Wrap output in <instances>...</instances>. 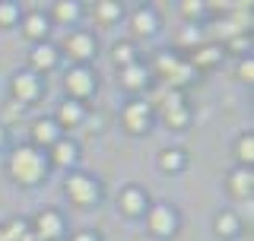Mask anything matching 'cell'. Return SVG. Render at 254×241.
Instances as JSON below:
<instances>
[{
	"label": "cell",
	"instance_id": "1",
	"mask_svg": "<svg viewBox=\"0 0 254 241\" xmlns=\"http://www.w3.org/2000/svg\"><path fill=\"white\" fill-rule=\"evenodd\" d=\"M10 175L19 184H35L45 175V159L35 149H16L10 159Z\"/></svg>",
	"mask_w": 254,
	"mask_h": 241
},
{
	"label": "cell",
	"instance_id": "2",
	"mask_svg": "<svg viewBox=\"0 0 254 241\" xmlns=\"http://www.w3.org/2000/svg\"><path fill=\"white\" fill-rule=\"evenodd\" d=\"M67 194L70 200H76V203H95L99 200V184L92 178H86V175H73V178L67 181Z\"/></svg>",
	"mask_w": 254,
	"mask_h": 241
},
{
	"label": "cell",
	"instance_id": "3",
	"mask_svg": "<svg viewBox=\"0 0 254 241\" xmlns=\"http://www.w3.org/2000/svg\"><path fill=\"white\" fill-rule=\"evenodd\" d=\"M124 127L130 133H140L149 127V105L146 102H130V105L124 108Z\"/></svg>",
	"mask_w": 254,
	"mask_h": 241
},
{
	"label": "cell",
	"instance_id": "4",
	"mask_svg": "<svg viewBox=\"0 0 254 241\" xmlns=\"http://www.w3.org/2000/svg\"><path fill=\"white\" fill-rule=\"evenodd\" d=\"M58 235H61V216L54 213V210L38 213L35 216V238L51 241V238H58Z\"/></svg>",
	"mask_w": 254,
	"mask_h": 241
},
{
	"label": "cell",
	"instance_id": "5",
	"mask_svg": "<svg viewBox=\"0 0 254 241\" xmlns=\"http://www.w3.org/2000/svg\"><path fill=\"white\" fill-rule=\"evenodd\" d=\"M67 51H70V58H76V60L92 58V51H95L92 35H89V32H73V35L67 38Z\"/></svg>",
	"mask_w": 254,
	"mask_h": 241
},
{
	"label": "cell",
	"instance_id": "6",
	"mask_svg": "<svg viewBox=\"0 0 254 241\" xmlns=\"http://www.w3.org/2000/svg\"><path fill=\"white\" fill-rule=\"evenodd\" d=\"M175 226H178V219H175V213L169 206H156V210L149 213V229H153L156 235H172Z\"/></svg>",
	"mask_w": 254,
	"mask_h": 241
},
{
	"label": "cell",
	"instance_id": "7",
	"mask_svg": "<svg viewBox=\"0 0 254 241\" xmlns=\"http://www.w3.org/2000/svg\"><path fill=\"white\" fill-rule=\"evenodd\" d=\"M67 92L76 95V99L89 95L92 92V73H89V70H83V67L70 70V73H67Z\"/></svg>",
	"mask_w": 254,
	"mask_h": 241
},
{
	"label": "cell",
	"instance_id": "8",
	"mask_svg": "<svg viewBox=\"0 0 254 241\" xmlns=\"http://www.w3.org/2000/svg\"><path fill=\"white\" fill-rule=\"evenodd\" d=\"M13 95H16V102H32L38 95V79H35V73H16V79H13Z\"/></svg>",
	"mask_w": 254,
	"mask_h": 241
},
{
	"label": "cell",
	"instance_id": "9",
	"mask_svg": "<svg viewBox=\"0 0 254 241\" xmlns=\"http://www.w3.org/2000/svg\"><path fill=\"white\" fill-rule=\"evenodd\" d=\"M32 140L35 143H58V127H54V120H35V124H32Z\"/></svg>",
	"mask_w": 254,
	"mask_h": 241
},
{
	"label": "cell",
	"instance_id": "10",
	"mask_svg": "<svg viewBox=\"0 0 254 241\" xmlns=\"http://www.w3.org/2000/svg\"><path fill=\"white\" fill-rule=\"evenodd\" d=\"M156 26H159V19H156L153 10H137L133 13V32H137V35H153Z\"/></svg>",
	"mask_w": 254,
	"mask_h": 241
},
{
	"label": "cell",
	"instance_id": "11",
	"mask_svg": "<svg viewBox=\"0 0 254 241\" xmlns=\"http://www.w3.org/2000/svg\"><path fill=\"white\" fill-rule=\"evenodd\" d=\"M54 63H58V51H54L51 45H38L35 51H32V67H38V70H51Z\"/></svg>",
	"mask_w": 254,
	"mask_h": 241
},
{
	"label": "cell",
	"instance_id": "12",
	"mask_svg": "<svg viewBox=\"0 0 254 241\" xmlns=\"http://www.w3.org/2000/svg\"><path fill=\"white\" fill-rule=\"evenodd\" d=\"M118 203H121V210L127 213V216H137V213H143V206H146V200H143V194L140 190H124L121 194V200H118Z\"/></svg>",
	"mask_w": 254,
	"mask_h": 241
},
{
	"label": "cell",
	"instance_id": "13",
	"mask_svg": "<svg viewBox=\"0 0 254 241\" xmlns=\"http://www.w3.org/2000/svg\"><path fill=\"white\" fill-rule=\"evenodd\" d=\"M229 184H232V194H238V197H248V194H251V184H254V178H251V172H248V168H238V172H232Z\"/></svg>",
	"mask_w": 254,
	"mask_h": 241
},
{
	"label": "cell",
	"instance_id": "14",
	"mask_svg": "<svg viewBox=\"0 0 254 241\" xmlns=\"http://www.w3.org/2000/svg\"><path fill=\"white\" fill-rule=\"evenodd\" d=\"M121 83L127 89H140V86H146V70L137 67V63H130V67L121 70Z\"/></svg>",
	"mask_w": 254,
	"mask_h": 241
},
{
	"label": "cell",
	"instance_id": "15",
	"mask_svg": "<svg viewBox=\"0 0 254 241\" xmlns=\"http://www.w3.org/2000/svg\"><path fill=\"white\" fill-rule=\"evenodd\" d=\"M54 162H58V165L76 162V146L70 140H58V143H54Z\"/></svg>",
	"mask_w": 254,
	"mask_h": 241
},
{
	"label": "cell",
	"instance_id": "16",
	"mask_svg": "<svg viewBox=\"0 0 254 241\" xmlns=\"http://www.w3.org/2000/svg\"><path fill=\"white\" fill-rule=\"evenodd\" d=\"M159 165H162L165 172H178V168L185 165V152L181 149H162L159 152Z\"/></svg>",
	"mask_w": 254,
	"mask_h": 241
},
{
	"label": "cell",
	"instance_id": "17",
	"mask_svg": "<svg viewBox=\"0 0 254 241\" xmlns=\"http://www.w3.org/2000/svg\"><path fill=\"white\" fill-rule=\"evenodd\" d=\"M219 58H222L219 48H216V45H206V48H200V51L194 54V63H197V67H213Z\"/></svg>",
	"mask_w": 254,
	"mask_h": 241
},
{
	"label": "cell",
	"instance_id": "18",
	"mask_svg": "<svg viewBox=\"0 0 254 241\" xmlns=\"http://www.w3.org/2000/svg\"><path fill=\"white\" fill-rule=\"evenodd\" d=\"M58 118H61V124H79V120H83V108H79L76 102H64Z\"/></svg>",
	"mask_w": 254,
	"mask_h": 241
},
{
	"label": "cell",
	"instance_id": "19",
	"mask_svg": "<svg viewBox=\"0 0 254 241\" xmlns=\"http://www.w3.org/2000/svg\"><path fill=\"white\" fill-rule=\"evenodd\" d=\"M216 232H219L222 238H232L235 232H238V219H235L232 213H219L216 216Z\"/></svg>",
	"mask_w": 254,
	"mask_h": 241
},
{
	"label": "cell",
	"instance_id": "20",
	"mask_svg": "<svg viewBox=\"0 0 254 241\" xmlns=\"http://www.w3.org/2000/svg\"><path fill=\"white\" fill-rule=\"evenodd\" d=\"M45 32H48L45 16H42V13H32L29 19H26V35H29V38H42Z\"/></svg>",
	"mask_w": 254,
	"mask_h": 241
},
{
	"label": "cell",
	"instance_id": "21",
	"mask_svg": "<svg viewBox=\"0 0 254 241\" xmlns=\"http://www.w3.org/2000/svg\"><path fill=\"white\" fill-rule=\"evenodd\" d=\"M111 58H115V63H121V67H130L133 63V48L127 42H118L115 48H111Z\"/></svg>",
	"mask_w": 254,
	"mask_h": 241
},
{
	"label": "cell",
	"instance_id": "22",
	"mask_svg": "<svg viewBox=\"0 0 254 241\" xmlns=\"http://www.w3.org/2000/svg\"><path fill=\"white\" fill-rule=\"evenodd\" d=\"M238 159H242L245 165H251V159H254V136L251 133H245L242 140H238Z\"/></svg>",
	"mask_w": 254,
	"mask_h": 241
},
{
	"label": "cell",
	"instance_id": "23",
	"mask_svg": "<svg viewBox=\"0 0 254 241\" xmlns=\"http://www.w3.org/2000/svg\"><path fill=\"white\" fill-rule=\"evenodd\" d=\"M95 13H99L105 22H111V19H118V16H121V6L111 3V0H102V3H95Z\"/></svg>",
	"mask_w": 254,
	"mask_h": 241
},
{
	"label": "cell",
	"instance_id": "24",
	"mask_svg": "<svg viewBox=\"0 0 254 241\" xmlns=\"http://www.w3.org/2000/svg\"><path fill=\"white\" fill-rule=\"evenodd\" d=\"M188 108H172V111H165V124L169 127H175V130H178V127H185L188 124Z\"/></svg>",
	"mask_w": 254,
	"mask_h": 241
},
{
	"label": "cell",
	"instance_id": "25",
	"mask_svg": "<svg viewBox=\"0 0 254 241\" xmlns=\"http://www.w3.org/2000/svg\"><path fill=\"white\" fill-rule=\"evenodd\" d=\"M19 19V6L16 3H0V26H10Z\"/></svg>",
	"mask_w": 254,
	"mask_h": 241
},
{
	"label": "cell",
	"instance_id": "26",
	"mask_svg": "<svg viewBox=\"0 0 254 241\" xmlns=\"http://www.w3.org/2000/svg\"><path fill=\"white\" fill-rule=\"evenodd\" d=\"M3 232H6V241H22V238H26V222H22V219H13L10 229H3Z\"/></svg>",
	"mask_w": 254,
	"mask_h": 241
},
{
	"label": "cell",
	"instance_id": "27",
	"mask_svg": "<svg viewBox=\"0 0 254 241\" xmlns=\"http://www.w3.org/2000/svg\"><path fill=\"white\" fill-rule=\"evenodd\" d=\"M54 16H58V19H76L79 16V3H58V10H54Z\"/></svg>",
	"mask_w": 254,
	"mask_h": 241
},
{
	"label": "cell",
	"instance_id": "28",
	"mask_svg": "<svg viewBox=\"0 0 254 241\" xmlns=\"http://www.w3.org/2000/svg\"><path fill=\"white\" fill-rule=\"evenodd\" d=\"M238 76H242L245 83H251V76H254V63H251V58L242 60V67H238Z\"/></svg>",
	"mask_w": 254,
	"mask_h": 241
},
{
	"label": "cell",
	"instance_id": "29",
	"mask_svg": "<svg viewBox=\"0 0 254 241\" xmlns=\"http://www.w3.org/2000/svg\"><path fill=\"white\" fill-rule=\"evenodd\" d=\"M181 6H185V13H188V16H194V13H200V10H203V3H194V0H185Z\"/></svg>",
	"mask_w": 254,
	"mask_h": 241
},
{
	"label": "cell",
	"instance_id": "30",
	"mask_svg": "<svg viewBox=\"0 0 254 241\" xmlns=\"http://www.w3.org/2000/svg\"><path fill=\"white\" fill-rule=\"evenodd\" d=\"M73 241H99V238H95V235H92V232H79V235H76Z\"/></svg>",
	"mask_w": 254,
	"mask_h": 241
},
{
	"label": "cell",
	"instance_id": "31",
	"mask_svg": "<svg viewBox=\"0 0 254 241\" xmlns=\"http://www.w3.org/2000/svg\"><path fill=\"white\" fill-rule=\"evenodd\" d=\"M22 241H42V238H35V235H26V238H22Z\"/></svg>",
	"mask_w": 254,
	"mask_h": 241
},
{
	"label": "cell",
	"instance_id": "32",
	"mask_svg": "<svg viewBox=\"0 0 254 241\" xmlns=\"http://www.w3.org/2000/svg\"><path fill=\"white\" fill-rule=\"evenodd\" d=\"M0 241H6V232L3 229H0Z\"/></svg>",
	"mask_w": 254,
	"mask_h": 241
},
{
	"label": "cell",
	"instance_id": "33",
	"mask_svg": "<svg viewBox=\"0 0 254 241\" xmlns=\"http://www.w3.org/2000/svg\"><path fill=\"white\" fill-rule=\"evenodd\" d=\"M0 146H3V127H0Z\"/></svg>",
	"mask_w": 254,
	"mask_h": 241
}]
</instances>
